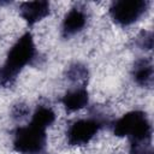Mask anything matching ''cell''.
I'll list each match as a JSON object with an SVG mask.
<instances>
[{"label": "cell", "instance_id": "1", "mask_svg": "<svg viewBox=\"0 0 154 154\" xmlns=\"http://www.w3.org/2000/svg\"><path fill=\"white\" fill-rule=\"evenodd\" d=\"M35 55L36 48L32 35L30 32H24L10 48L4 66L2 69H0L1 84H12L19 72L25 66L31 64V61L35 59Z\"/></svg>", "mask_w": 154, "mask_h": 154}, {"label": "cell", "instance_id": "2", "mask_svg": "<svg viewBox=\"0 0 154 154\" xmlns=\"http://www.w3.org/2000/svg\"><path fill=\"white\" fill-rule=\"evenodd\" d=\"M112 128L114 135L126 137L130 141V146L150 144L152 124L143 111H131L125 113L112 124Z\"/></svg>", "mask_w": 154, "mask_h": 154}, {"label": "cell", "instance_id": "3", "mask_svg": "<svg viewBox=\"0 0 154 154\" xmlns=\"http://www.w3.org/2000/svg\"><path fill=\"white\" fill-rule=\"evenodd\" d=\"M47 142V126L31 118L29 124L19 126L13 134V148L20 154H40Z\"/></svg>", "mask_w": 154, "mask_h": 154}, {"label": "cell", "instance_id": "4", "mask_svg": "<svg viewBox=\"0 0 154 154\" xmlns=\"http://www.w3.org/2000/svg\"><path fill=\"white\" fill-rule=\"evenodd\" d=\"M105 117L90 116L88 118H81L75 120L67 129L66 137L70 146H84L89 143L94 136L105 125Z\"/></svg>", "mask_w": 154, "mask_h": 154}, {"label": "cell", "instance_id": "5", "mask_svg": "<svg viewBox=\"0 0 154 154\" xmlns=\"http://www.w3.org/2000/svg\"><path fill=\"white\" fill-rule=\"evenodd\" d=\"M148 1L144 0H118L109 6V16L122 25L128 26L137 22L147 11Z\"/></svg>", "mask_w": 154, "mask_h": 154}, {"label": "cell", "instance_id": "6", "mask_svg": "<svg viewBox=\"0 0 154 154\" xmlns=\"http://www.w3.org/2000/svg\"><path fill=\"white\" fill-rule=\"evenodd\" d=\"M87 24V14L83 10L78 7L71 8L64 17L61 23V35L64 37H70L79 31L83 30V28Z\"/></svg>", "mask_w": 154, "mask_h": 154}, {"label": "cell", "instance_id": "7", "mask_svg": "<svg viewBox=\"0 0 154 154\" xmlns=\"http://www.w3.org/2000/svg\"><path fill=\"white\" fill-rule=\"evenodd\" d=\"M49 8V2L47 1H28L20 5L19 12L29 25H34L48 16Z\"/></svg>", "mask_w": 154, "mask_h": 154}, {"label": "cell", "instance_id": "8", "mask_svg": "<svg viewBox=\"0 0 154 154\" xmlns=\"http://www.w3.org/2000/svg\"><path fill=\"white\" fill-rule=\"evenodd\" d=\"M89 102V93L84 85H77L73 89H70L65 93V95L61 97L63 106L69 112L78 111L83 107H85Z\"/></svg>", "mask_w": 154, "mask_h": 154}, {"label": "cell", "instance_id": "9", "mask_svg": "<svg viewBox=\"0 0 154 154\" xmlns=\"http://www.w3.org/2000/svg\"><path fill=\"white\" fill-rule=\"evenodd\" d=\"M154 69L150 59H138L132 67V78L141 87H150L153 84Z\"/></svg>", "mask_w": 154, "mask_h": 154}, {"label": "cell", "instance_id": "10", "mask_svg": "<svg viewBox=\"0 0 154 154\" xmlns=\"http://www.w3.org/2000/svg\"><path fill=\"white\" fill-rule=\"evenodd\" d=\"M66 76L67 79L71 81L72 83L85 82L88 78V69L81 63H75L67 67Z\"/></svg>", "mask_w": 154, "mask_h": 154}, {"label": "cell", "instance_id": "11", "mask_svg": "<svg viewBox=\"0 0 154 154\" xmlns=\"http://www.w3.org/2000/svg\"><path fill=\"white\" fill-rule=\"evenodd\" d=\"M136 45L143 49L149 51L153 47V34L152 31H141L136 37Z\"/></svg>", "mask_w": 154, "mask_h": 154}, {"label": "cell", "instance_id": "12", "mask_svg": "<svg viewBox=\"0 0 154 154\" xmlns=\"http://www.w3.org/2000/svg\"><path fill=\"white\" fill-rule=\"evenodd\" d=\"M129 154H152L150 144L130 146V153Z\"/></svg>", "mask_w": 154, "mask_h": 154}, {"label": "cell", "instance_id": "13", "mask_svg": "<svg viewBox=\"0 0 154 154\" xmlns=\"http://www.w3.org/2000/svg\"><path fill=\"white\" fill-rule=\"evenodd\" d=\"M28 114V108L25 105H17L14 107V111H13V117L14 118H23Z\"/></svg>", "mask_w": 154, "mask_h": 154}, {"label": "cell", "instance_id": "14", "mask_svg": "<svg viewBox=\"0 0 154 154\" xmlns=\"http://www.w3.org/2000/svg\"><path fill=\"white\" fill-rule=\"evenodd\" d=\"M0 84H1V73H0Z\"/></svg>", "mask_w": 154, "mask_h": 154}]
</instances>
